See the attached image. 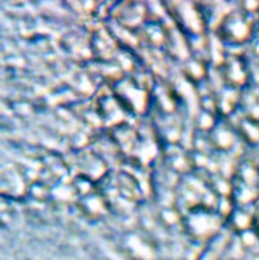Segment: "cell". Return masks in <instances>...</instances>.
Instances as JSON below:
<instances>
[{"mask_svg":"<svg viewBox=\"0 0 259 260\" xmlns=\"http://www.w3.org/2000/svg\"><path fill=\"white\" fill-rule=\"evenodd\" d=\"M177 209L183 216L200 214H217L220 194L209 174L191 171L183 174L177 187Z\"/></svg>","mask_w":259,"mask_h":260,"instance_id":"cell-1","label":"cell"},{"mask_svg":"<svg viewBox=\"0 0 259 260\" xmlns=\"http://www.w3.org/2000/svg\"><path fill=\"white\" fill-rule=\"evenodd\" d=\"M98 193L104 206L115 214L132 210L141 202L142 189L128 173L106 172L96 182Z\"/></svg>","mask_w":259,"mask_h":260,"instance_id":"cell-2","label":"cell"},{"mask_svg":"<svg viewBox=\"0 0 259 260\" xmlns=\"http://www.w3.org/2000/svg\"><path fill=\"white\" fill-rule=\"evenodd\" d=\"M244 17L242 13H230L225 19L222 20L220 32H221V38L228 43H238L240 40H243L247 35L248 29L247 25L244 24Z\"/></svg>","mask_w":259,"mask_h":260,"instance_id":"cell-3","label":"cell"},{"mask_svg":"<svg viewBox=\"0 0 259 260\" xmlns=\"http://www.w3.org/2000/svg\"><path fill=\"white\" fill-rule=\"evenodd\" d=\"M244 67L240 63L238 56H228L221 64V76L225 84L230 87H238L243 81Z\"/></svg>","mask_w":259,"mask_h":260,"instance_id":"cell-4","label":"cell"}]
</instances>
